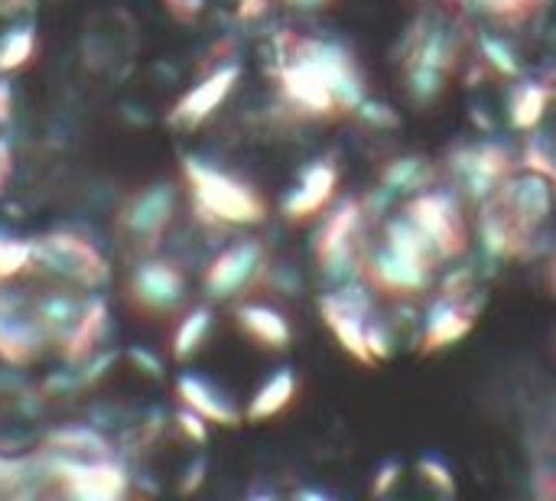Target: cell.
Listing matches in <instances>:
<instances>
[{
	"mask_svg": "<svg viewBox=\"0 0 556 501\" xmlns=\"http://www.w3.org/2000/svg\"><path fill=\"white\" fill-rule=\"evenodd\" d=\"M182 176L186 186L192 192L195 212L215 225H257L267 215L264 199L241 183L238 176L199 160V156H186L182 160Z\"/></svg>",
	"mask_w": 556,
	"mask_h": 501,
	"instance_id": "cell-1",
	"label": "cell"
},
{
	"mask_svg": "<svg viewBox=\"0 0 556 501\" xmlns=\"http://www.w3.org/2000/svg\"><path fill=\"white\" fill-rule=\"evenodd\" d=\"M362 222H365L362 202L349 199V202H339L336 212H329L316 231V245H313L316 264H319V274L332 287L362 280V274H365Z\"/></svg>",
	"mask_w": 556,
	"mask_h": 501,
	"instance_id": "cell-2",
	"label": "cell"
},
{
	"mask_svg": "<svg viewBox=\"0 0 556 501\" xmlns=\"http://www.w3.org/2000/svg\"><path fill=\"white\" fill-rule=\"evenodd\" d=\"M33 267H42L46 274L62 277L65 284L81 290H98L111 274L108 258L98 251V245L75 231H49L36 238Z\"/></svg>",
	"mask_w": 556,
	"mask_h": 501,
	"instance_id": "cell-3",
	"label": "cell"
},
{
	"mask_svg": "<svg viewBox=\"0 0 556 501\" xmlns=\"http://www.w3.org/2000/svg\"><path fill=\"white\" fill-rule=\"evenodd\" d=\"M46 476L49 483H55L68 499L81 501H117L130 492V479L127 473L98 456V460H78V456H59V453H46L42 456Z\"/></svg>",
	"mask_w": 556,
	"mask_h": 501,
	"instance_id": "cell-4",
	"label": "cell"
},
{
	"mask_svg": "<svg viewBox=\"0 0 556 501\" xmlns=\"http://www.w3.org/2000/svg\"><path fill=\"white\" fill-rule=\"evenodd\" d=\"M176 202L179 196L173 183H153V186L137 189L117 212L121 235L130 238V245H137L140 251H153L160 238L166 235V228L173 225Z\"/></svg>",
	"mask_w": 556,
	"mask_h": 501,
	"instance_id": "cell-5",
	"label": "cell"
},
{
	"mask_svg": "<svg viewBox=\"0 0 556 501\" xmlns=\"http://www.w3.org/2000/svg\"><path fill=\"white\" fill-rule=\"evenodd\" d=\"M417 225L420 231L430 238V245L437 248L440 261H450V258H459L466 251V241H469V231H466V222H463V212L456 205V199L443 189H424V192H414V199L407 202L404 209Z\"/></svg>",
	"mask_w": 556,
	"mask_h": 501,
	"instance_id": "cell-6",
	"label": "cell"
},
{
	"mask_svg": "<svg viewBox=\"0 0 556 501\" xmlns=\"http://www.w3.org/2000/svg\"><path fill=\"white\" fill-rule=\"evenodd\" d=\"M127 300L137 313L169 316L186 300V277L173 261L143 258L127 274Z\"/></svg>",
	"mask_w": 556,
	"mask_h": 501,
	"instance_id": "cell-7",
	"label": "cell"
},
{
	"mask_svg": "<svg viewBox=\"0 0 556 501\" xmlns=\"http://www.w3.org/2000/svg\"><path fill=\"white\" fill-rule=\"evenodd\" d=\"M267 277V251L261 241L244 238L225 248L205 271L202 287L212 300H231Z\"/></svg>",
	"mask_w": 556,
	"mask_h": 501,
	"instance_id": "cell-8",
	"label": "cell"
},
{
	"mask_svg": "<svg viewBox=\"0 0 556 501\" xmlns=\"http://www.w3.org/2000/svg\"><path fill=\"white\" fill-rule=\"evenodd\" d=\"M49 339L33 316V306L20 290L0 284V359L10 365H33L46 352Z\"/></svg>",
	"mask_w": 556,
	"mask_h": 501,
	"instance_id": "cell-9",
	"label": "cell"
},
{
	"mask_svg": "<svg viewBox=\"0 0 556 501\" xmlns=\"http://www.w3.org/2000/svg\"><path fill=\"white\" fill-rule=\"evenodd\" d=\"M453 176L479 199H492L495 189L511 176V156L498 143H476V147H459L450 156Z\"/></svg>",
	"mask_w": 556,
	"mask_h": 501,
	"instance_id": "cell-10",
	"label": "cell"
},
{
	"mask_svg": "<svg viewBox=\"0 0 556 501\" xmlns=\"http://www.w3.org/2000/svg\"><path fill=\"white\" fill-rule=\"evenodd\" d=\"M430 264L391 248L388 241H381L368 258H365V277L371 280L375 290L391 293V297H407V293H420L430 284Z\"/></svg>",
	"mask_w": 556,
	"mask_h": 501,
	"instance_id": "cell-11",
	"label": "cell"
},
{
	"mask_svg": "<svg viewBox=\"0 0 556 501\" xmlns=\"http://www.w3.org/2000/svg\"><path fill=\"white\" fill-rule=\"evenodd\" d=\"M238 78H241V65H235V62H231V65H218L215 72H208L202 82H195V85L173 104L169 124L179 127V130H192V127L205 124V121L225 104V98L235 91Z\"/></svg>",
	"mask_w": 556,
	"mask_h": 501,
	"instance_id": "cell-12",
	"label": "cell"
},
{
	"mask_svg": "<svg viewBox=\"0 0 556 501\" xmlns=\"http://www.w3.org/2000/svg\"><path fill=\"white\" fill-rule=\"evenodd\" d=\"M336 186H339V170L329 160H316V163H309L300 173L296 186L283 196L280 209L293 222L313 218V215H319L329 205V199L336 196Z\"/></svg>",
	"mask_w": 556,
	"mask_h": 501,
	"instance_id": "cell-13",
	"label": "cell"
},
{
	"mask_svg": "<svg viewBox=\"0 0 556 501\" xmlns=\"http://www.w3.org/2000/svg\"><path fill=\"white\" fill-rule=\"evenodd\" d=\"M472 316H476L472 303L453 300V297H440L430 306L427 320H424V339H420L424 352H440V349L466 339L472 333V326H476Z\"/></svg>",
	"mask_w": 556,
	"mask_h": 501,
	"instance_id": "cell-14",
	"label": "cell"
},
{
	"mask_svg": "<svg viewBox=\"0 0 556 501\" xmlns=\"http://www.w3.org/2000/svg\"><path fill=\"white\" fill-rule=\"evenodd\" d=\"M85 303H88V293H78L75 287H55V290L39 293L29 306H33V316L42 326L49 346H59L68 336V329L78 323Z\"/></svg>",
	"mask_w": 556,
	"mask_h": 501,
	"instance_id": "cell-15",
	"label": "cell"
},
{
	"mask_svg": "<svg viewBox=\"0 0 556 501\" xmlns=\"http://www.w3.org/2000/svg\"><path fill=\"white\" fill-rule=\"evenodd\" d=\"M108 326H111V320H108V303H104L101 297L88 293V303H85L78 323H75V326L68 329V336L59 342L62 359H65V362H85L88 355H94V352L101 349L104 336H108Z\"/></svg>",
	"mask_w": 556,
	"mask_h": 501,
	"instance_id": "cell-16",
	"label": "cell"
},
{
	"mask_svg": "<svg viewBox=\"0 0 556 501\" xmlns=\"http://www.w3.org/2000/svg\"><path fill=\"white\" fill-rule=\"evenodd\" d=\"M176 394H179L182 408L202 414L208 424H218V427H235V424H241V411H238L212 381H205V378H199V375H192V372L179 375Z\"/></svg>",
	"mask_w": 556,
	"mask_h": 501,
	"instance_id": "cell-17",
	"label": "cell"
},
{
	"mask_svg": "<svg viewBox=\"0 0 556 501\" xmlns=\"http://www.w3.org/2000/svg\"><path fill=\"white\" fill-rule=\"evenodd\" d=\"M235 316H238L241 333H244L251 342H257L261 349L280 352V349H287L290 339H293V329H290L287 316H283L280 310L267 306V303H244V306H238Z\"/></svg>",
	"mask_w": 556,
	"mask_h": 501,
	"instance_id": "cell-18",
	"label": "cell"
},
{
	"mask_svg": "<svg viewBox=\"0 0 556 501\" xmlns=\"http://www.w3.org/2000/svg\"><path fill=\"white\" fill-rule=\"evenodd\" d=\"M296 388H300V385H296V375H293L290 368L274 372V375L251 394V404H248L244 417H248L251 424H261V421H270V417L283 414V411L293 404Z\"/></svg>",
	"mask_w": 556,
	"mask_h": 501,
	"instance_id": "cell-19",
	"label": "cell"
},
{
	"mask_svg": "<svg viewBox=\"0 0 556 501\" xmlns=\"http://www.w3.org/2000/svg\"><path fill=\"white\" fill-rule=\"evenodd\" d=\"M430 179H433V170L420 156H397V160H391L381 170V189L388 196H414V192H424V189H430Z\"/></svg>",
	"mask_w": 556,
	"mask_h": 501,
	"instance_id": "cell-20",
	"label": "cell"
},
{
	"mask_svg": "<svg viewBox=\"0 0 556 501\" xmlns=\"http://www.w3.org/2000/svg\"><path fill=\"white\" fill-rule=\"evenodd\" d=\"M46 453L59 456H78V460H98L108 456V440L94 427H59L46 437Z\"/></svg>",
	"mask_w": 556,
	"mask_h": 501,
	"instance_id": "cell-21",
	"label": "cell"
},
{
	"mask_svg": "<svg viewBox=\"0 0 556 501\" xmlns=\"http://www.w3.org/2000/svg\"><path fill=\"white\" fill-rule=\"evenodd\" d=\"M551 104V88L541 82H518L508 98V114L518 130H534Z\"/></svg>",
	"mask_w": 556,
	"mask_h": 501,
	"instance_id": "cell-22",
	"label": "cell"
},
{
	"mask_svg": "<svg viewBox=\"0 0 556 501\" xmlns=\"http://www.w3.org/2000/svg\"><path fill=\"white\" fill-rule=\"evenodd\" d=\"M46 466L42 460H10L0 456V496H36L39 486H46Z\"/></svg>",
	"mask_w": 556,
	"mask_h": 501,
	"instance_id": "cell-23",
	"label": "cell"
},
{
	"mask_svg": "<svg viewBox=\"0 0 556 501\" xmlns=\"http://www.w3.org/2000/svg\"><path fill=\"white\" fill-rule=\"evenodd\" d=\"M208 333H212V310H208V306L189 310V313L179 320L176 333H173V355H176L179 362L192 359V355L205 346Z\"/></svg>",
	"mask_w": 556,
	"mask_h": 501,
	"instance_id": "cell-24",
	"label": "cell"
},
{
	"mask_svg": "<svg viewBox=\"0 0 556 501\" xmlns=\"http://www.w3.org/2000/svg\"><path fill=\"white\" fill-rule=\"evenodd\" d=\"M36 55V29L33 26H10L0 36V75H10Z\"/></svg>",
	"mask_w": 556,
	"mask_h": 501,
	"instance_id": "cell-25",
	"label": "cell"
},
{
	"mask_svg": "<svg viewBox=\"0 0 556 501\" xmlns=\"http://www.w3.org/2000/svg\"><path fill=\"white\" fill-rule=\"evenodd\" d=\"M33 267V241L0 231V284L16 280Z\"/></svg>",
	"mask_w": 556,
	"mask_h": 501,
	"instance_id": "cell-26",
	"label": "cell"
},
{
	"mask_svg": "<svg viewBox=\"0 0 556 501\" xmlns=\"http://www.w3.org/2000/svg\"><path fill=\"white\" fill-rule=\"evenodd\" d=\"M404 68H407V91H410V98L417 104H433L443 95L446 78H450L446 72H437V68H427V65H417V62H410Z\"/></svg>",
	"mask_w": 556,
	"mask_h": 501,
	"instance_id": "cell-27",
	"label": "cell"
},
{
	"mask_svg": "<svg viewBox=\"0 0 556 501\" xmlns=\"http://www.w3.org/2000/svg\"><path fill=\"white\" fill-rule=\"evenodd\" d=\"M479 46H482V55H485V62L492 68H498L508 78H518L521 75V62H518V55L511 52V46L502 36H482Z\"/></svg>",
	"mask_w": 556,
	"mask_h": 501,
	"instance_id": "cell-28",
	"label": "cell"
},
{
	"mask_svg": "<svg viewBox=\"0 0 556 501\" xmlns=\"http://www.w3.org/2000/svg\"><path fill=\"white\" fill-rule=\"evenodd\" d=\"M417 473H420V476H424V483H427V486H433L440 496H453V492H456V479H453V473H450V466H446L443 460L427 456V460H420V463H417Z\"/></svg>",
	"mask_w": 556,
	"mask_h": 501,
	"instance_id": "cell-29",
	"label": "cell"
},
{
	"mask_svg": "<svg viewBox=\"0 0 556 501\" xmlns=\"http://www.w3.org/2000/svg\"><path fill=\"white\" fill-rule=\"evenodd\" d=\"M485 13H495L502 20H521L531 10H538L544 0H476Z\"/></svg>",
	"mask_w": 556,
	"mask_h": 501,
	"instance_id": "cell-30",
	"label": "cell"
},
{
	"mask_svg": "<svg viewBox=\"0 0 556 501\" xmlns=\"http://www.w3.org/2000/svg\"><path fill=\"white\" fill-rule=\"evenodd\" d=\"M355 114H358L365 124H371V127H397L394 108H388V104H381V101H371V98H365V101L358 104Z\"/></svg>",
	"mask_w": 556,
	"mask_h": 501,
	"instance_id": "cell-31",
	"label": "cell"
},
{
	"mask_svg": "<svg viewBox=\"0 0 556 501\" xmlns=\"http://www.w3.org/2000/svg\"><path fill=\"white\" fill-rule=\"evenodd\" d=\"M176 427H179V434H182L186 440H192V443H205V440H208V421H205L202 414L189 411V408H182V411L176 414Z\"/></svg>",
	"mask_w": 556,
	"mask_h": 501,
	"instance_id": "cell-32",
	"label": "cell"
},
{
	"mask_svg": "<svg viewBox=\"0 0 556 501\" xmlns=\"http://www.w3.org/2000/svg\"><path fill=\"white\" fill-rule=\"evenodd\" d=\"M127 362H130L140 375H147V378H160V375H163V359L153 355V352L143 349V346H134V349L127 352Z\"/></svg>",
	"mask_w": 556,
	"mask_h": 501,
	"instance_id": "cell-33",
	"label": "cell"
},
{
	"mask_svg": "<svg viewBox=\"0 0 556 501\" xmlns=\"http://www.w3.org/2000/svg\"><path fill=\"white\" fill-rule=\"evenodd\" d=\"M401 463L388 460L378 473H375V483H371V496H391V489L401 483Z\"/></svg>",
	"mask_w": 556,
	"mask_h": 501,
	"instance_id": "cell-34",
	"label": "cell"
},
{
	"mask_svg": "<svg viewBox=\"0 0 556 501\" xmlns=\"http://www.w3.org/2000/svg\"><path fill=\"white\" fill-rule=\"evenodd\" d=\"M166 7H169V13L173 16H179V20H195L202 10H205V0H163Z\"/></svg>",
	"mask_w": 556,
	"mask_h": 501,
	"instance_id": "cell-35",
	"label": "cell"
},
{
	"mask_svg": "<svg viewBox=\"0 0 556 501\" xmlns=\"http://www.w3.org/2000/svg\"><path fill=\"white\" fill-rule=\"evenodd\" d=\"M10 111H13V91H10L7 82H0V121H7Z\"/></svg>",
	"mask_w": 556,
	"mask_h": 501,
	"instance_id": "cell-36",
	"label": "cell"
},
{
	"mask_svg": "<svg viewBox=\"0 0 556 501\" xmlns=\"http://www.w3.org/2000/svg\"><path fill=\"white\" fill-rule=\"evenodd\" d=\"M29 0H0V13H16V10H23Z\"/></svg>",
	"mask_w": 556,
	"mask_h": 501,
	"instance_id": "cell-37",
	"label": "cell"
},
{
	"mask_svg": "<svg viewBox=\"0 0 556 501\" xmlns=\"http://www.w3.org/2000/svg\"><path fill=\"white\" fill-rule=\"evenodd\" d=\"M290 7H300V10H313V7H323L326 0H287Z\"/></svg>",
	"mask_w": 556,
	"mask_h": 501,
	"instance_id": "cell-38",
	"label": "cell"
},
{
	"mask_svg": "<svg viewBox=\"0 0 556 501\" xmlns=\"http://www.w3.org/2000/svg\"><path fill=\"white\" fill-rule=\"evenodd\" d=\"M3 173H7V156H3V150H0V186H3Z\"/></svg>",
	"mask_w": 556,
	"mask_h": 501,
	"instance_id": "cell-39",
	"label": "cell"
},
{
	"mask_svg": "<svg viewBox=\"0 0 556 501\" xmlns=\"http://www.w3.org/2000/svg\"><path fill=\"white\" fill-rule=\"evenodd\" d=\"M551 284H554V290H556V261H554V274H551Z\"/></svg>",
	"mask_w": 556,
	"mask_h": 501,
	"instance_id": "cell-40",
	"label": "cell"
}]
</instances>
